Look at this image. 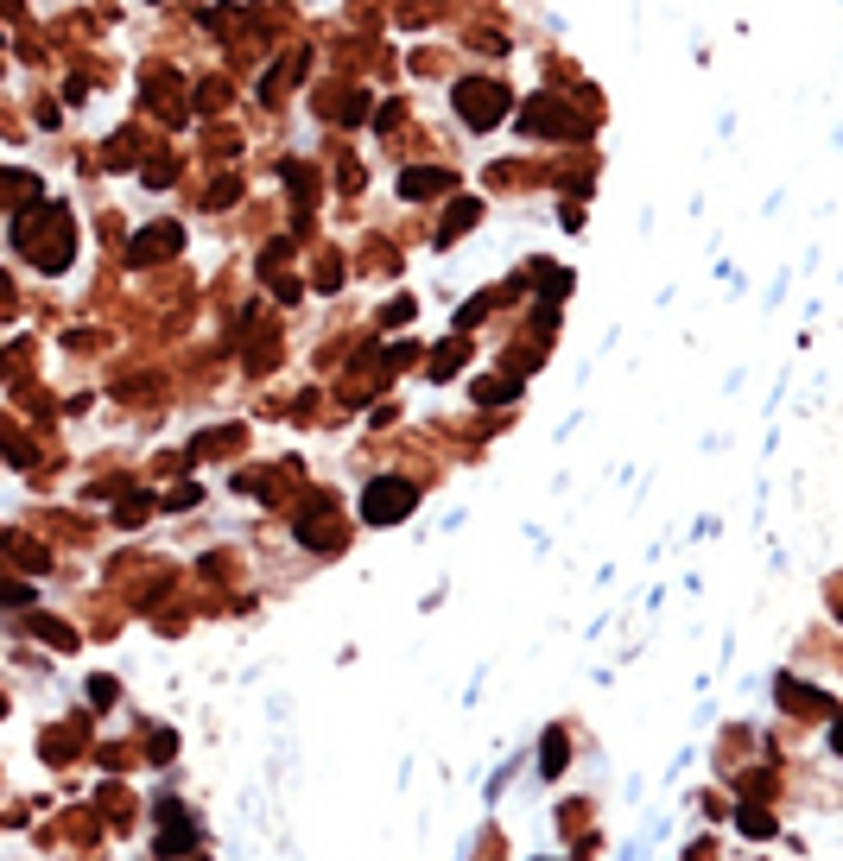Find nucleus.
<instances>
[{
  "instance_id": "f257e3e1",
  "label": "nucleus",
  "mask_w": 843,
  "mask_h": 861,
  "mask_svg": "<svg viewBox=\"0 0 843 861\" xmlns=\"http://www.w3.org/2000/svg\"><path fill=\"white\" fill-rule=\"evenodd\" d=\"M412 481H368V494H362V514H368V526H393V520H406L412 514Z\"/></svg>"
},
{
  "instance_id": "f03ea898",
  "label": "nucleus",
  "mask_w": 843,
  "mask_h": 861,
  "mask_svg": "<svg viewBox=\"0 0 843 861\" xmlns=\"http://www.w3.org/2000/svg\"><path fill=\"white\" fill-rule=\"evenodd\" d=\"M457 114H463L469 127H495V121L508 114V89H502V83H463V89H457Z\"/></svg>"
},
{
  "instance_id": "7ed1b4c3",
  "label": "nucleus",
  "mask_w": 843,
  "mask_h": 861,
  "mask_svg": "<svg viewBox=\"0 0 843 861\" xmlns=\"http://www.w3.org/2000/svg\"><path fill=\"white\" fill-rule=\"evenodd\" d=\"M172 247H184V229H178V222H153V229L133 235V254H139V260H159V254H172Z\"/></svg>"
},
{
  "instance_id": "20e7f679",
  "label": "nucleus",
  "mask_w": 843,
  "mask_h": 861,
  "mask_svg": "<svg viewBox=\"0 0 843 861\" xmlns=\"http://www.w3.org/2000/svg\"><path fill=\"white\" fill-rule=\"evenodd\" d=\"M451 184V171H406L400 178V196H432V190H444Z\"/></svg>"
},
{
  "instance_id": "39448f33",
  "label": "nucleus",
  "mask_w": 843,
  "mask_h": 861,
  "mask_svg": "<svg viewBox=\"0 0 843 861\" xmlns=\"http://www.w3.org/2000/svg\"><path fill=\"white\" fill-rule=\"evenodd\" d=\"M469 222H476V203H457V209L444 215V229H438V247H444V241H457V235L469 229Z\"/></svg>"
},
{
  "instance_id": "423d86ee",
  "label": "nucleus",
  "mask_w": 843,
  "mask_h": 861,
  "mask_svg": "<svg viewBox=\"0 0 843 861\" xmlns=\"http://www.w3.org/2000/svg\"><path fill=\"white\" fill-rule=\"evenodd\" d=\"M545 773H565V735H558V729L545 735Z\"/></svg>"
},
{
  "instance_id": "0eeeda50",
  "label": "nucleus",
  "mask_w": 843,
  "mask_h": 861,
  "mask_svg": "<svg viewBox=\"0 0 843 861\" xmlns=\"http://www.w3.org/2000/svg\"><path fill=\"white\" fill-rule=\"evenodd\" d=\"M7 311H13V285H7V279H0V317H7Z\"/></svg>"
}]
</instances>
